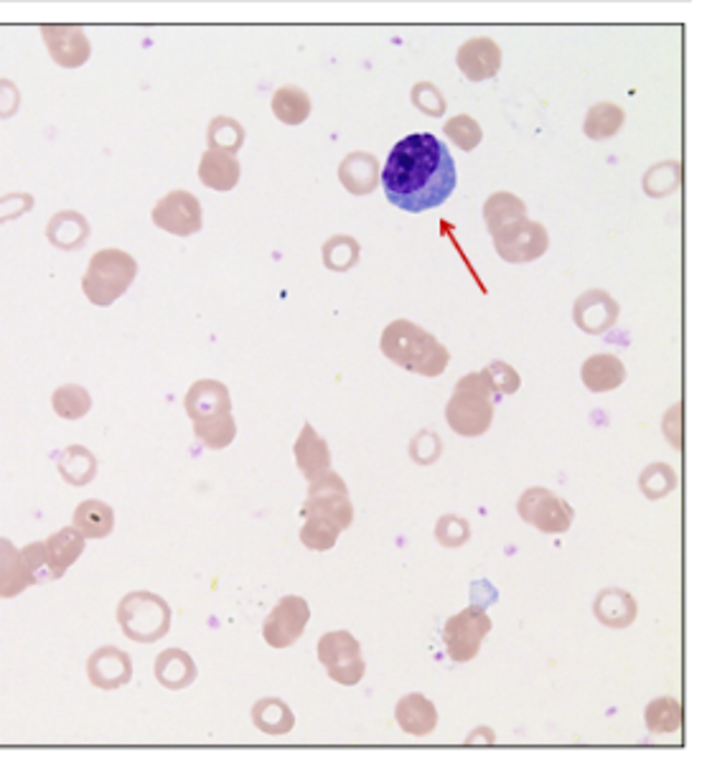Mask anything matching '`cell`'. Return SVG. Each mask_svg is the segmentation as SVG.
<instances>
[{"label": "cell", "instance_id": "ba28073f", "mask_svg": "<svg viewBox=\"0 0 707 765\" xmlns=\"http://www.w3.org/2000/svg\"><path fill=\"white\" fill-rule=\"evenodd\" d=\"M308 496L304 501V516H323L344 532L354 522V504L349 499V489L339 473H323L316 481H308Z\"/></svg>", "mask_w": 707, "mask_h": 765}, {"label": "cell", "instance_id": "836d02e7", "mask_svg": "<svg viewBox=\"0 0 707 765\" xmlns=\"http://www.w3.org/2000/svg\"><path fill=\"white\" fill-rule=\"evenodd\" d=\"M643 717L651 735H674L682 728V705L674 697H659L649 703Z\"/></svg>", "mask_w": 707, "mask_h": 765}, {"label": "cell", "instance_id": "ab89813d", "mask_svg": "<svg viewBox=\"0 0 707 765\" xmlns=\"http://www.w3.org/2000/svg\"><path fill=\"white\" fill-rule=\"evenodd\" d=\"M639 489L643 496L651 501L664 499L677 489V473L664 464H651L649 468H643V473L639 478Z\"/></svg>", "mask_w": 707, "mask_h": 765}, {"label": "cell", "instance_id": "f1b7e54d", "mask_svg": "<svg viewBox=\"0 0 707 765\" xmlns=\"http://www.w3.org/2000/svg\"><path fill=\"white\" fill-rule=\"evenodd\" d=\"M59 473L69 486H87L98 476V458L84 445H69L59 456Z\"/></svg>", "mask_w": 707, "mask_h": 765}, {"label": "cell", "instance_id": "5bb4252c", "mask_svg": "<svg viewBox=\"0 0 707 765\" xmlns=\"http://www.w3.org/2000/svg\"><path fill=\"white\" fill-rule=\"evenodd\" d=\"M618 313H622V308L606 290H588L578 295L573 306L575 326L580 331L591 333V336H601V333L614 329Z\"/></svg>", "mask_w": 707, "mask_h": 765}, {"label": "cell", "instance_id": "ac0fdd59", "mask_svg": "<svg viewBox=\"0 0 707 765\" xmlns=\"http://www.w3.org/2000/svg\"><path fill=\"white\" fill-rule=\"evenodd\" d=\"M293 456H296V466L306 481H316V478L331 471L329 443L316 433L311 422H306L304 430H300L298 441L293 445Z\"/></svg>", "mask_w": 707, "mask_h": 765}, {"label": "cell", "instance_id": "c3c4849f", "mask_svg": "<svg viewBox=\"0 0 707 765\" xmlns=\"http://www.w3.org/2000/svg\"><path fill=\"white\" fill-rule=\"evenodd\" d=\"M31 206H34V198H31L28 194L3 196L0 198V225H3V221L21 217V214H26Z\"/></svg>", "mask_w": 707, "mask_h": 765}, {"label": "cell", "instance_id": "6da1fadb", "mask_svg": "<svg viewBox=\"0 0 707 765\" xmlns=\"http://www.w3.org/2000/svg\"><path fill=\"white\" fill-rule=\"evenodd\" d=\"M383 186L387 202L397 209L410 214L435 209L456 189V163L435 135H408L389 150Z\"/></svg>", "mask_w": 707, "mask_h": 765}, {"label": "cell", "instance_id": "8992f818", "mask_svg": "<svg viewBox=\"0 0 707 765\" xmlns=\"http://www.w3.org/2000/svg\"><path fill=\"white\" fill-rule=\"evenodd\" d=\"M489 633L491 618L487 613V605L474 601L466 610H460L446 620L443 643H446L448 656L456 661V664H466V661H474L479 656L481 643L487 641Z\"/></svg>", "mask_w": 707, "mask_h": 765}, {"label": "cell", "instance_id": "3957f363", "mask_svg": "<svg viewBox=\"0 0 707 765\" xmlns=\"http://www.w3.org/2000/svg\"><path fill=\"white\" fill-rule=\"evenodd\" d=\"M494 397L483 372L460 377L446 408V420L453 433L464 437H481L487 433L494 422Z\"/></svg>", "mask_w": 707, "mask_h": 765}, {"label": "cell", "instance_id": "5b68a950", "mask_svg": "<svg viewBox=\"0 0 707 765\" xmlns=\"http://www.w3.org/2000/svg\"><path fill=\"white\" fill-rule=\"evenodd\" d=\"M173 610L161 595L135 590L117 603V624L130 641L156 643L171 631Z\"/></svg>", "mask_w": 707, "mask_h": 765}, {"label": "cell", "instance_id": "cb8c5ba5", "mask_svg": "<svg viewBox=\"0 0 707 765\" xmlns=\"http://www.w3.org/2000/svg\"><path fill=\"white\" fill-rule=\"evenodd\" d=\"M198 179L206 189L214 191H232L240 181V163H237L235 153L227 150H214L209 148L202 156V165H198Z\"/></svg>", "mask_w": 707, "mask_h": 765}, {"label": "cell", "instance_id": "9c48e42d", "mask_svg": "<svg viewBox=\"0 0 707 765\" xmlns=\"http://www.w3.org/2000/svg\"><path fill=\"white\" fill-rule=\"evenodd\" d=\"M516 514L543 534H566L575 519L573 506L566 499L539 486L522 493V499L516 501Z\"/></svg>", "mask_w": 707, "mask_h": 765}, {"label": "cell", "instance_id": "d6986e66", "mask_svg": "<svg viewBox=\"0 0 707 765\" xmlns=\"http://www.w3.org/2000/svg\"><path fill=\"white\" fill-rule=\"evenodd\" d=\"M395 720L400 724V730L408 732L412 738H425L433 735L438 728V709L425 695H404L395 707Z\"/></svg>", "mask_w": 707, "mask_h": 765}, {"label": "cell", "instance_id": "277c9868", "mask_svg": "<svg viewBox=\"0 0 707 765\" xmlns=\"http://www.w3.org/2000/svg\"><path fill=\"white\" fill-rule=\"evenodd\" d=\"M138 275V262L123 250H100L82 277V290L92 306L107 308L125 293Z\"/></svg>", "mask_w": 707, "mask_h": 765}, {"label": "cell", "instance_id": "d6a6232c", "mask_svg": "<svg viewBox=\"0 0 707 765\" xmlns=\"http://www.w3.org/2000/svg\"><path fill=\"white\" fill-rule=\"evenodd\" d=\"M273 113L285 125H300L311 115V100L298 87H281L273 94Z\"/></svg>", "mask_w": 707, "mask_h": 765}, {"label": "cell", "instance_id": "52a82bcc", "mask_svg": "<svg viewBox=\"0 0 707 765\" xmlns=\"http://www.w3.org/2000/svg\"><path fill=\"white\" fill-rule=\"evenodd\" d=\"M316 656H319L326 674L341 684V687H354V684L364 680V672H367L362 643L349 631L323 633L319 647H316Z\"/></svg>", "mask_w": 707, "mask_h": 765}, {"label": "cell", "instance_id": "603a6c76", "mask_svg": "<svg viewBox=\"0 0 707 765\" xmlns=\"http://www.w3.org/2000/svg\"><path fill=\"white\" fill-rule=\"evenodd\" d=\"M637 610H639L637 601H634L631 593H626V590H618V587L601 590L593 603L595 618H598L603 626L616 628V631L618 628H629L634 624V618H637Z\"/></svg>", "mask_w": 707, "mask_h": 765}, {"label": "cell", "instance_id": "44dd1931", "mask_svg": "<svg viewBox=\"0 0 707 765\" xmlns=\"http://www.w3.org/2000/svg\"><path fill=\"white\" fill-rule=\"evenodd\" d=\"M580 379L595 395L611 392L626 381V366L616 354H595L580 366Z\"/></svg>", "mask_w": 707, "mask_h": 765}, {"label": "cell", "instance_id": "4316f807", "mask_svg": "<svg viewBox=\"0 0 707 765\" xmlns=\"http://www.w3.org/2000/svg\"><path fill=\"white\" fill-rule=\"evenodd\" d=\"M252 722L265 735H288L296 728V715L293 709L277 697H265L252 707Z\"/></svg>", "mask_w": 707, "mask_h": 765}, {"label": "cell", "instance_id": "f546056e", "mask_svg": "<svg viewBox=\"0 0 707 765\" xmlns=\"http://www.w3.org/2000/svg\"><path fill=\"white\" fill-rule=\"evenodd\" d=\"M194 435L196 441L209 450H225L235 443L237 437V422L232 412L217 414L209 420H196L194 422Z\"/></svg>", "mask_w": 707, "mask_h": 765}, {"label": "cell", "instance_id": "484cf974", "mask_svg": "<svg viewBox=\"0 0 707 765\" xmlns=\"http://www.w3.org/2000/svg\"><path fill=\"white\" fill-rule=\"evenodd\" d=\"M31 585L21 549L0 537V597H19Z\"/></svg>", "mask_w": 707, "mask_h": 765}, {"label": "cell", "instance_id": "ee69618b", "mask_svg": "<svg viewBox=\"0 0 707 765\" xmlns=\"http://www.w3.org/2000/svg\"><path fill=\"white\" fill-rule=\"evenodd\" d=\"M680 183V165L677 163H659L643 176V191L649 196H664L672 194Z\"/></svg>", "mask_w": 707, "mask_h": 765}, {"label": "cell", "instance_id": "2e32d148", "mask_svg": "<svg viewBox=\"0 0 707 765\" xmlns=\"http://www.w3.org/2000/svg\"><path fill=\"white\" fill-rule=\"evenodd\" d=\"M458 69L464 71L466 79L471 82H487L502 69V49L487 36L468 38L458 49Z\"/></svg>", "mask_w": 707, "mask_h": 765}, {"label": "cell", "instance_id": "8fae6325", "mask_svg": "<svg viewBox=\"0 0 707 765\" xmlns=\"http://www.w3.org/2000/svg\"><path fill=\"white\" fill-rule=\"evenodd\" d=\"M308 620H311V608L304 597L285 595L262 624V639L273 649H288L304 636Z\"/></svg>", "mask_w": 707, "mask_h": 765}, {"label": "cell", "instance_id": "f6af8a7d", "mask_svg": "<svg viewBox=\"0 0 707 765\" xmlns=\"http://www.w3.org/2000/svg\"><path fill=\"white\" fill-rule=\"evenodd\" d=\"M483 374H487L491 392H494L497 397L514 395L516 389L522 387V377L506 362H491L487 369H483Z\"/></svg>", "mask_w": 707, "mask_h": 765}, {"label": "cell", "instance_id": "bcb514c9", "mask_svg": "<svg viewBox=\"0 0 707 765\" xmlns=\"http://www.w3.org/2000/svg\"><path fill=\"white\" fill-rule=\"evenodd\" d=\"M443 443L441 437L433 433V430H420V433L412 437L410 443V458L420 466H431L441 458Z\"/></svg>", "mask_w": 707, "mask_h": 765}, {"label": "cell", "instance_id": "7dc6e473", "mask_svg": "<svg viewBox=\"0 0 707 765\" xmlns=\"http://www.w3.org/2000/svg\"><path fill=\"white\" fill-rule=\"evenodd\" d=\"M412 105H415L420 113L431 115V117H441L446 113V100H443L441 90L431 82H420L412 87Z\"/></svg>", "mask_w": 707, "mask_h": 765}, {"label": "cell", "instance_id": "83f0119b", "mask_svg": "<svg viewBox=\"0 0 707 765\" xmlns=\"http://www.w3.org/2000/svg\"><path fill=\"white\" fill-rule=\"evenodd\" d=\"M46 237L61 250H82L87 239H90V225L82 214L77 212H61L49 221Z\"/></svg>", "mask_w": 707, "mask_h": 765}, {"label": "cell", "instance_id": "7402d4cb", "mask_svg": "<svg viewBox=\"0 0 707 765\" xmlns=\"http://www.w3.org/2000/svg\"><path fill=\"white\" fill-rule=\"evenodd\" d=\"M339 181L354 196H367L379 186V161L372 153H349L339 165Z\"/></svg>", "mask_w": 707, "mask_h": 765}, {"label": "cell", "instance_id": "f35d334b", "mask_svg": "<svg viewBox=\"0 0 707 765\" xmlns=\"http://www.w3.org/2000/svg\"><path fill=\"white\" fill-rule=\"evenodd\" d=\"M341 529L337 524L323 519V516H306L304 529H300V541L304 547L311 549V552H329V549L337 547Z\"/></svg>", "mask_w": 707, "mask_h": 765}, {"label": "cell", "instance_id": "9a60e30c", "mask_svg": "<svg viewBox=\"0 0 707 765\" xmlns=\"http://www.w3.org/2000/svg\"><path fill=\"white\" fill-rule=\"evenodd\" d=\"M42 36L46 46H49L52 59L65 69H77L90 59V42H87L84 31L79 26H65V23H57V26H44Z\"/></svg>", "mask_w": 707, "mask_h": 765}, {"label": "cell", "instance_id": "4dcf8cb0", "mask_svg": "<svg viewBox=\"0 0 707 765\" xmlns=\"http://www.w3.org/2000/svg\"><path fill=\"white\" fill-rule=\"evenodd\" d=\"M527 217V206L520 196L506 194V191H499V194H491L483 204V219H487L489 235H494L497 229H502L504 225H510L512 219Z\"/></svg>", "mask_w": 707, "mask_h": 765}, {"label": "cell", "instance_id": "d590c367", "mask_svg": "<svg viewBox=\"0 0 707 765\" xmlns=\"http://www.w3.org/2000/svg\"><path fill=\"white\" fill-rule=\"evenodd\" d=\"M52 408L61 420H82L87 412L92 410V397L84 387L79 385H65L54 389L52 395Z\"/></svg>", "mask_w": 707, "mask_h": 765}, {"label": "cell", "instance_id": "60d3db41", "mask_svg": "<svg viewBox=\"0 0 707 765\" xmlns=\"http://www.w3.org/2000/svg\"><path fill=\"white\" fill-rule=\"evenodd\" d=\"M244 142L242 125L232 117H214L209 125V146L214 150H227V153H237Z\"/></svg>", "mask_w": 707, "mask_h": 765}, {"label": "cell", "instance_id": "7c38bea8", "mask_svg": "<svg viewBox=\"0 0 707 765\" xmlns=\"http://www.w3.org/2000/svg\"><path fill=\"white\" fill-rule=\"evenodd\" d=\"M153 221L169 235H196L202 229V204L189 191H171L153 206Z\"/></svg>", "mask_w": 707, "mask_h": 765}, {"label": "cell", "instance_id": "7bdbcfd3", "mask_svg": "<svg viewBox=\"0 0 707 765\" xmlns=\"http://www.w3.org/2000/svg\"><path fill=\"white\" fill-rule=\"evenodd\" d=\"M435 539L448 549L464 547L466 541L471 539V524H468L464 516H456V514L441 516L438 524H435Z\"/></svg>", "mask_w": 707, "mask_h": 765}, {"label": "cell", "instance_id": "d4e9b609", "mask_svg": "<svg viewBox=\"0 0 707 765\" xmlns=\"http://www.w3.org/2000/svg\"><path fill=\"white\" fill-rule=\"evenodd\" d=\"M71 527L82 534L84 539H105V537H110V532L115 529L113 506H107L105 501L87 499L75 509V519H71Z\"/></svg>", "mask_w": 707, "mask_h": 765}, {"label": "cell", "instance_id": "ffe728a7", "mask_svg": "<svg viewBox=\"0 0 707 765\" xmlns=\"http://www.w3.org/2000/svg\"><path fill=\"white\" fill-rule=\"evenodd\" d=\"M153 674L161 687L179 692L192 687L196 682V661L184 649H166L156 656Z\"/></svg>", "mask_w": 707, "mask_h": 765}, {"label": "cell", "instance_id": "b9f144b4", "mask_svg": "<svg viewBox=\"0 0 707 765\" xmlns=\"http://www.w3.org/2000/svg\"><path fill=\"white\" fill-rule=\"evenodd\" d=\"M443 133L448 135V140L453 142V146L466 150V153L481 142V125L468 115H458V117L448 119L446 127H443Z\"/></svg>", "mask_w": 707, "mask_h": 765}, {"label": "cell", "instance_id": "7a4b0ae2", "mask_svg": "<svg viewBox=\"0 0 707 765\" xmlns=\"http://www.w3.org/2000/svg\"><path fill=\"white\" fill-rule=\"evenodd\" d=\"M379 349L389 362L420 377H441L448 369V349L423 326L397 318L383 331Z\"/></svg>", "mask_w": 707, "mask_h": 765}, {"label": "cell", "instance_id": "e575fe53", "mask_svg": "<svg viewBox=\"0 0 707 765\" xmlns=\"http://www.w3.org/2000/svg\"><path fill=\"white\" fill-rule=\"evenodd\" d=\"M44 545L61 572H67L84 552V537L75 527H65L52 534L49 539H44Z\"/></svg>", "mask_w": 707, "mask_h": 765}, {"label": "cell", "instance_id": "74e56055", "mask_svg": "<svg viewBox=\"0 0 707 765\" xmlns=\"http://www.w3.org/2000/svg\"><path fill=\"white\" fill-rule=\"evenodd\" d=\"M622 125H624V110L611 105V102H601V105H595L591 113H588L583 130L588 138L603 140L622 130Z\"/></svg>", "mask_w": 707, "mask_h": 765}, {"label": "cell", "instance_id": "e0dca14e", "mask_svg": "<svg viewBox=\"0 0 707 765\" xmlns=\"http://www.w3.org/2000/svg\"><path fill=\"white\" fill-rule=\"evenodd\" d=\"M184 408L189 412L192 422L196 420H209L217 418V414L232 412V397H229V389L217 379H198L192 385L186 395Z\"/></svg>", "mask_w": 707, "mask_h": 765}, {"label": "cell", "instance_id": "30bf717a", "mask_svg": "<svg viewBox=\"0 0 707 765\" xmlns=\"http://www.w3.org/2000/svg\"><path fill=\"white\" fill-rule=\"evenodd\" d=\"M491 237H494V250L499 258L512 262V265H522V262L543 258L547 247H550L547 229L527 217L512 219L510 225L497 229Z\"/></svg>", "mask_w": 707, "mask_h": 765}, {"label": "cell", "instance_id": "1f68e13d", "mask_svg": "<svg viewBox=\"0 0 707 765\" xmlns=\"http://www.w3.org/2000/svg\"><path fill=\"white\" fill-rule=\"evenodd\" d=\"M21 557H23V564H26L31 585L54 583V580L65 578V572H61L57 564H54L49 549H46L44 541H31V545L21 549Z\"/></svg>", "mask_w": 707, "mask_h": 765}, {"label": "cell", "instance_id": "4fadbf2b", "mask_svg": "<svg viewBox=\"0 0 707 765\" xmlns=\"http://www.w3.org/2000/svg\"><path fill=\"white\" fill-rule=\"evenodd\" d=\"M87 680L102 692H115L133 680V659L117 647H102L87 659Z\"/></svg>", "mask_w": 707, "mask_h": 765}, {"label": "cell", "instance_id": "8d00e7d4", "mask_svg": "<svg viewBox=\"0 0 707 765\" xmlns=\"http://www.w3.org/2000/svg\"><path fill=\"white\" fill-rule=\"evenodd\" d=\"M360 242L349 235H337L323 244V262L333 273H346V270H352L356 262H360Z\"/></svg>", "mask_w": 707, "mask_h": 765}]
</instances>
